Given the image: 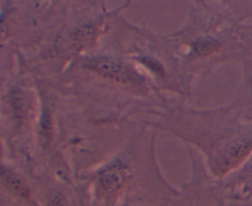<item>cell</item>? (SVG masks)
<instances>
[{
	"label": "cell",
	"instance_id": "5b68a950",
	"mask_svg": "<svg viewBox=\"0 0 252 206\" xmlns=\"http://www.w3.org/2000/svg\"><path fill=\"white\" fill-rule=\"evenodd\" d=\"M101 29H102V21L94 22V24L86 25L76 29L70 37V48L73 52L85 51L86 48H90L96 42V38L100 36Z\"/></svg>",
	"mask_w": 252,
	"mask_h": 206
},
{
	"label": "cell",
	"instance_id": "277c9868",
	"mask_svg": "<svg viewBox=\"0 0 252 206\" xmlns=\"http://www.w3.org/2000/svg\"><path fill=\"white\" fill-rule=\"evenodd\" d=\"M1 184L5 190L14 198L24 201H31L32 193L29 184L21 176L16 173L10 167L2 166L1 168Z\"/></svg>",
	"mask_w": 252,
	"mask_h": 206
},
{
	"label": "cell",
	"instance_id": "6da1fadb",
	"mask_svg": "<svg viewBox=\"0 0 252 206\" xmlns=\"http://www.w3.org/2000/svg\"><path fill=\"white\" fill-rule=\"evenodd\" d=\"M132 179V171L125 162L113 161L103 167L95 178V196L97 201L113 200L122 194Z\"/></svg>",
	"mask_w": 252,
	"mask_h": 206
},
{
	"label": "cell",
	"instance_id": "ba28073f",
	"mask_svg": "<svg viewBox=\"0 0 252 206\" xmlns=\"http://www.w3.org/2000/svg\"><path fill=\"white\" fill-rule=\"evenodd\" d=\"M233 191L234 194H236V196H241L244 199L252 196V171L245 180H243L238 185L234 186Z\"/></svg>",
	"mask_w": 252,
	"mask_h": 206
},
{
	"label": "cell",
	"instance_id": "9c48e42d",
	"mask_svg": "<svg viewBox=\"0 0 252 206\" xmlns=\"http://www.w3.org/2000/svg\"><path fill=\"white\" fill-rule=\"evenodd\" d=\"M47 206H69V201L61 190H54L47 196Z\"/></svg>",
	"mask_w": 252,
	"mask_h": 206
},
{
	"label": "cell",
	"instance_id": "8992f818",
	"mask_svg": "<svg viewBox=\"0 0 252 206\" xmlns=\"http://www.w3.org/2000/svg\"><path fill=\"white\" fill-rule=\"evenodd\" d=\"M220 48V42L213 37H199L191 44V53L196 58H209Z\"/></svg>",
	"mask_w": 252,
	"mask_h": 206
},
{
	"label": "cell",
	"instance_id": "3957f363",
	"mask_svg": "<svg viewBox=\"0 0 252 206\" xmlns=\"http://www.w3.org/2000/svg\"><path fill=\"white\" fill-rule=\"evenodd\" d=\"M252 154V140L238 141L229 144L219 152L213 166V171L217 176L224 177L240 166Z\"/></svg>",
	"mask_w": 252,
	"mask_h": 206
},
{
	"label": "cell",
	"instance_id": "7a4b0ae2",
	"mask_svg": "<svg viewBox=\"0 0 252 206\" xmlns=\"http://www.w3.org/2000/svg\"><path fill=\"white\" fill-rule=\"evenodd\" d=\"M84 68L100 77L120 85L128 86L130 88L144 87V78L117 59L108 58V56H95L86 60L84 63Z\"/></svg>",
	"mask_w": 252,
	"mask_h": 206
},
{
	"label": "cell",
	"instance_id": "52a82bcc",
	"mask_svg": "<svg viewBox=\"0 0 252 206\" xmlns=\"http://www.w3.org/2000/svg\"><path fill=\"white\" fill-rule=\"evenodd\" d=\"M9 104L12 119L21 123L29 113V103H27L26 96L22 92H14L10 97Z\"/></svg>",
	"mask_w": 252,
	"mask_h": 206
}]
</instances>
